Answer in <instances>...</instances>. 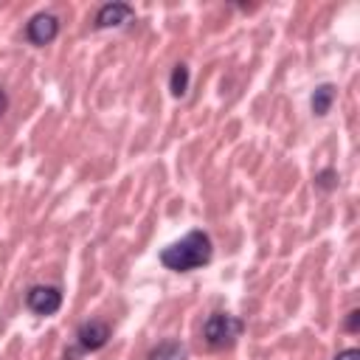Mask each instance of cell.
Returning <instances> with one entry per match:
<instances>
[{"label": "cell", "mask_w": 360, "mask_h": 360, "mask_svg": "<svg viewBox=\"0 0 360 360\" xmlns=\"http://www.w3.org/2000/svg\"><path fill=\"white\" fill-rule=\"evenodd\" d=\"M335 360H360V352L357 349H343L335 354Z\"/></svg>", "instance_id": "cell-12"}, {"label": "cell", "mask_w": 360, "mask_h": 360, "mask_svg": "<svg viewBox=\"0 0 360 360\" xmlns=\"http://www.w3.org/2000/svg\"><path fill=\"white\" fill-rule=\"evenodd\" d=\"M245 332V323L236 318V315H228V312H214L208 315V321L202 323V338L211 349H225V346H233Z\"/></svg>", "instance_id": "cell-2"}, {"label": "cell", "mask_w": 360, "mask_h": 360, "mask_svg": "<svg viewBox=\"0 0 360 360\" xmlns=\"http://www.w3.org/2000/svg\"><path fill=\"white\" fill-rule=\"evenodd\" d=\"M357 326H360V312H357V309H352V312H349V318H346V329H349V332H357Z\"/></svg>", "instance_id": "cell-11"}, {"label": "cell", "mask_w": 360, "mask_h": 360, "mask_svg": "<svg viewBox=\"0 0 360 360\" xmlns=\"http://www.w3.org/2000/svg\"><path fill=\"white\" fill-rule=\"evenodd\" d=\"M135 17V8L127 6V3H107L98 8L96 14V25L98 28H115V25H124Z\"/></svg>", "instance_id": "cell-6"}, {"label": "cell", "mask_w": 360, "mask_h": 360, "mask_svg": "<svg viewBox=\"0 0 360 360\" xmlns=\"http://www.w3.org/2000/svg\"><path fill=\"white\" fill-rule=\"evenodd\" d=\"M149 360H186V346L180 340H160L152 352H149Z\"/></svg>", "instance_id": "cell-7"}, {"label": "cell", "mask_w": 360, "mask_h": 360, "mask_svg": "<svg viewBox=\"0 0 360 360\" xmlns=\"http://www.w3.org/2000/svg\"><path fill=\"white\" fill-rule=\"evenodd\" d=\"M332 101H335V87L332 84H318L315 93H312V112L318 118H323L332 110Z\"/></svg>", "instance_id": "cell-8"}, {"label": "cell", "mask_w": 360, "mask_h": 360, "mask_svg": "<svg viewBox=\"0 0 360 360\" xmlns=\"http://www.w3.org/2000/svg\"><path fill=\"white\" fill-rule=\"evenodd\" d=\"M169 87H172V96H186V90H188V68L180 62V65H174V70H172V79H169Z\"/></svg>", "instance_id": "cell-9"}, {"label": "cell", "mask_w": 360, "mask_h": 360, "mask_svg": "<svg viewBox=\"0 0 360 360\" xmlns=\"http://www.w3.org/2000/svg\"><path fill=\"white\" fill-rule=\"evenodd\" d=\"M25 307L34 312V315H53L59 312L62 307V292L51 284H37L25 292Z\"/></svg>", "instance_id": "cell-3"}, {"label": "cell", "mask_w": 360, "mask_h": 360, "mask_svg": "<svg viewBox=\"0 0 360 360\" xmlns=\"http://www.w3.org/2000/svg\"><path fill=\"white\" fill-rule=\"evenodd\" d=\"M315 186L323 188V191H332V188L338 186V172H335V169H323V172H318V174H315Z\"/></svg>", "instance_id": "cell-10"}, {"label": "cell", "mask_w": 360, "mask_h": 360, "mask_svg": "<svg viewBox=\"0 0 360 360\" xmlns=\"http://www.w3.org/2000/svg\"><path fill=\"white\" fill-rule=\"evenodd\" d=\"M211 253H214L211 236L205 231H188L180 242L160 250V264L174 270V273H191V270L208 264Z\"/></svg>", "instance_id": "cell-1"}, {"label": "cell", "mask_w": 360, "mask_h": 360, "mask_svg": "<svg viewBox=\"0 0 360 360\" xmlns=\"http://www.w3.org/2000/svg\"><path fill=\"white\" fill-rule=\"evenodd\" d=\"M6 107H8V96L0 90V118H3V112H6Z\"/></svg>", "instance_id": "cell-13"}, {"label": "cell", "mask_w": 360, "mask_h": 360, "mask_svg": "<svg viewBox=\"0 0 360 360\" xmlns=\"http://www.w3.org/2000/svg\"><path fill=\"white\" fill-rule=\"evenodd\" d=\"M56 34H59V20L53 14H37L25 25V37L31 45H48L56 39Z\"/></svg>", "instance_id": "cell-4"}, {"label": "cell", "mask_w": 360, "mask_h": 360, "mask_svg": "<svg viewBox=\"0 0 360 360\" xmlns=\"http://www.w3.org/2000/svg\"><path fill=\"white\" fill-rule=\"evenodd\" d=\"M76 338H79V346L84 352H96V349H101L110 340V326L104 321H84L79 326Z\"/></svg>", "instance_id": "cell-5"}]
</instances>
